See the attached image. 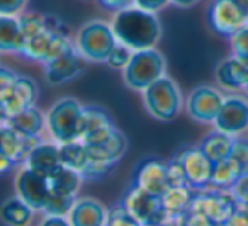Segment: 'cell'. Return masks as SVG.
<instances>
[{
	"label": "cell",
	"instance_id": "obj_21",
	"mask_svg": "<svg viewBox=\"0 0 248 226\" xmlns=\"http://www.w3.org/2000/svg\"><path fill=\"white\" fill-rule=\"evenodd\" d=\"M43 141V138H26L12 131L11 128L0 129V151L11 157L16 163H24L28 155Z\"/></svg>",
	"mask_w": 248,
	"mask_h": 226
},
{
	"label": "cell",
	"instance_id": "obj_6",
	"mask_svg": "<svg viewBox=\"0 0 248 226\" xmlns=\"http://www.w3.org/2000/svg\"><path fill=\"white\" fill-rule=\"evenodd\" d=\"M236 208L238 204L230 191H219V189L211 187L204 191H196L194 201L190 204V211L206 216L217 226H223Z\"/></svg>",
	"mask_w": 248,
	"mask_h": 226
},
{
	"label": "cell",
	"instance_id": "obj_36",
	"mask_svg": "<svg viewBox=\"0 0 248 226\" xmlns=\"http://www.w3.org/2000/svg\"><path fill=\"white\" fill-rule=\"evenodd\" d=\"M167 167H169V187H172V185H187L184 168L180 165V161L177 160L175 155L167 161Z\"/></svg>",
	"mask_w": 248,
	"mask_h": 226
},
{
	"label": "cell",
	"instance_id": "obj_14",
	"mask_svg": "<svg viewBox=\"0 0 248 226\" xmlns=\"http://www.w3.org/2000/svg\"><path fill=\"white\" fill-rule=\"evenodd\" d=\"M14 185H16V195H19L34 211L43 212L46 202H48L49 192H51L48 178L41 177L39 174L29 170V168L22 167L17 172V175H16Z\"/></svg>",
	"mask_w": 248,
	"mask_h": 226
},
{
	"label": "cell",
	"instance_id": "obj_16",
	"mask_svg": "<svg viewBox=\"0 0 248 226\" xmlns=\"http://www.w3.org/2000/svg\"><path fill=\"white\" fill-rule=\"evenodd\" d=\"M62 32H68V28H66L65 22L60 17L51 16L48 26H46L45 29H41L39 32H36V34L24 39V46H22L19 55L24 56L26 60H31V62L43 63L46 60V56H48L55 39L58 38Z\"/></svg>",
	"mask_w": 248,
	"mask_h": 226
},
{
	"label": "cell",
	"instance_id": "obj_12",
	"mask_svg": "<svg viewBox=\"0 0 248 226\" xmlns=\"http://www.w3.org/2000/svg\"><path fill=\"white\" fill-rule=\"evenodd\" d=\"M184 168L187 185L194 191H204L209 187L214 163L202 153L199 146H186L175 153Z\"/></svg>",
	"mask_w": 248,
	"mask_h": 226
},
{
	"label": "cell",
	"instance_id": "obj_11",
	"mask_svg": "<svg viewBox=\"0 0 248 226\" xmlns=\"http://www.w3.org/2000/svg\"><path fill=\"white\" fill-rule=\"evenodd\" d=\"M85 63L87 62L82 58L75 46V41H73V45H70L65 51L56 55L49 62L43 63L46 82L49 85H63V83L77 79L85 68Z\"/></svg>",
	"mask_w": 248,
	"mask_h": 226
},
{
	"label": "cell",
	"instance_id": "obj_22",
	"mask_svg": "<svg viewBox=\"0 0 248 226\" xmlns=\"http://www.w3.org/2000/svg\"><path fill=\"white\" fill-rule=\"evenodd\" d=\"M196 191L190 189L189 185H172L169 187L162 195H160V202H162V209L165 212L167 218H182L190 211V204L194 201Z\"/></svg>",
	"mask_w": 248,
	"mask_h": 226
},
{
	"label": "cell",
	"instance_id": "obj_30",
	"mask_svg": "<svg viewBox=\"0 0 248 226\" xmlns=\"http://www.w3.org/2000/svg\"><path fill=\"white\" fill-rule=\"evenodd\" d=\"M77 199L78 197H75V195H68V194H62V192L51 191L43 212H45L46 216H65L66 218L68 212L72 211Z\"/></svg>",
	"mask_w": 248,
	"mask_h": 226
},
{
	"label": "cell",
	"instance_id": "obj_5",
	"mask_svg": "<svg viewBox=\"0 0 248 226\" xmlns=\"http://www.w3.org/2000/svg\"><path fill=\"white\" fill-rule=\"evenodd\" d=\"M167 72V60L156 48L133 51V56L123 70L124 85L131 90L143 92L152 83L162 79Z\"/></svg>",
	"mask_w": 248,
	"mask_h": 226
},
{
	"label": "cell",
	"instance_id": "obj_45",
	"mask_svg": "<svg viewBox=\"0 0 248 226\" xmlns=\"http://www.w3.org/2000/svg\"><path fill=\"white\" fill-rule=\"evenodd\" d=\"M9 119H11V114H9V111L5 109V106L2 104V100H0V129L7 128Z\"/></svg>",
	"mask_w": 248,
	"mask_h": 226
},
{
	"label": "cell",
	"instance_id": "obj_29",
	"mask_svg": "<svg viewBox=\"0 0 248 226\" xmlns=\"http://www.w3.org/2000/svg\"><path fill=\"white\" fill-rule=\"evenodd\" d=\"M49 180V187L51 191L62 192V194H68V195H78L80 187L83 184V177L75 170H70L66 167H62L48 178Z\"/></svg>",
	"mask_w": 248,
	"mask_h": 226
},
{
	"label": "cell",
	"instance_id": "obj_41",
	"mask_svg": "<svg viewBox=\"0 0 248 226\" xmlns=\"http://www.w3.org/2000/svg\"><path fill=\"white\" fill-rule=\"evenodd\" d=\"M182 226H217V225H214L211 219H207L206 216L199 214V212L189 211L182 218Z\"/></svg>",
	"mask_w": 248,
	"mask_h": 226
},
{
	"label": "cell",
	"instance_id": "obj_38",
	"mask_svg": "<svg viewBox=\"0 0 248 226\" xmlns=\"http://www.w3.org/2000/svg\"><path fill=\"white\" fill-rule=\"evenodd\" d=\"M29 0H0V16H21Z\"/></svg>",
	"mask_w": 248,
	"mask_h": 226
},
{
	"label": "cell",
	"instance_id": "obj_26",
	"mask_svg": "<svg viewBox=\"0 0 248 226\" xmlns=\"http://www.w3.org/2000/svg\"><path fill=\"white\" fill-rule=\"evenodd\" d=\"M233 143H234L233 136H230L226 133H221L217 129H213L201 140V143L197 146L202 150V153L213 163H217V161H223L230 157L231 150H233Z\"/></svg>",
	"mask_w": 248,
	"mask_h": 226
},
{
	"label": "cell",
	"instance_id": "obj_48",
	"mask_svg": "<svg viewBox=\"0 0 248 226\" xmlns=\"http://www.w3.org/2000/svg\"><path fill=\"white\" fill-rule=\"evenodd\" d=\"M245 90H247V94H248V85H247V87H245Z\"/></svg>",
	"mask_w": 248,
	"mask_h": 226
},
{
	"label": "cell",
	"instance_id": "obj_28",
	"mask_svg": "<svg viewBox=\"0 0 248 226\" xmlns=\"http://www.w3.org/2000/svg\"><path fill=\"white\" fill-rule=\"evenodd\" d=\"M60 157H62L63 167L78 172L80 175L85 172L87 165H89V151H87V145L82 143L80 140L60 145Z\"/></svg>",
	"mask_w": 248,
	"mask_h": 226
},
{
	"label": "cell",
	"instance_id": "obj_9",
	"mask_svg": "<svg viewBox=\"0 0 248 226\" xmlns=\"http://www.w3.org/2000/svg\"><path fill=\"white\" fill-rule=\"evenodd\" d=\"M207 22L216 34L231 38L247 26L248 14L233 0H211L207 7Z\"/></svg>",
	"mask_w": 248,
	"mask_h": 226
},
{
	"label": "cell",
	"instance_id": "obj_25",
	"mask_svg": "<svg viewBox=\"0 0 248 226\" xmlns=\"http://www.w3.org/2000/svg\"><path fill=\"white\" fill-rule=\"evenodd\" d=\"M34 212L19 195H11L0 204V221L5 226H29L34 219Z\"/></svg>",
	"mask_w": 248,
	"mask_h": 226
},
{
	"label": "cell",
	"instance_id": "obj_39",
	"mask_svg": "<svg viewBox=\"0 0 248 226\" xmlns=\"http://www.w3.org/2000/svg\"><path fill=\"white\" fill-rule=\"evenodd\" d=\"M169 4H170V0H133V5L143 9V11L153 12V14H156V12H160L162 9H165Z\"/></svg>",
	"mask_w": 248,
	"mask_h": 226
},
{
	"label": "cell",
	"instance_id": "obj_47",
	"mask_svg": "<svg viewBox=\"0 0 248 226\" xmlns=\"http://www.w3.org/2000/svg\"><path fill=\"white\" fill-rule=\"evenodd\" d=\"M233 2H234V4L240 5V7L243 9V11L248 14V0H233Z\"/></svg>",
	"mask_w": 248,
	"mask_h": 226
},
{
	"label": "cell",
	"instance_id": "obj_1",
	"mask_svg": "<svg viewBox=\"0 0 248 226\" xmlns=\"http://www.w3.org/2000/svg\"><path fill=\"white\" fill-rule=\"evenodd\" d=\"M110 26L117 43L128 46L133 51L156 48L163 34L158 16L136 5L114 12Z\"/></svg>",
	"mask_w": 248,
	"mask_h": 226
},
{
	"label": "cell",
	"instance_id": "obj_35",
	"mask_svg": "<svg viewBox=\"0 0 248 226\" xmlns=\"http://www.w3.org/2000/svg\"><path fill=\"white\" fill-rule=\"evenodd\" d=\"M231 195L234 197L238 206H243V208H248V172H245L234 185L230 189Z\"/></svg>",
	"mask_w": 248,
	"mask_h": 226
},
{
	"label": "cell",
	"instance_id": "obj_15",
	"mask_svg": "<svg viewBox=\"0 0 248 226\" xmlns=\"http://www.w3.org/2000/svg\"><path fill=\"white\" fill-rule=\"evenodd\" d=\"M133 184L140 185L150 194L160 195L169 189V167L158 157H148L138 163L133 175Z\"/></svg>",
	"mask_w": 248,
	"mask_h": 226
},
{
	"label": "cell",
	"instance_id": "obj_3",
	"mask_svg": "<svg viewBox=\"0 0 248 226\" xmlns=\"http://www.w3.org/2000/svg\"><path fill=\"white\" fill-rule=\"evenodd\" d=\"M143 104L152 117L170 123L186 106L179 83L169 75H163L155 83L143 90Z\"/></svg>",
	"mask_w": 248,
	"mask_h": 226
},
{
	"label": "cell",
	"instance_id": "obj_20",
	"mask_svg": "<svg viewBox=\"0 0 248 226\" xmlns=\"http://www.w3.org/2000/svg\"><path fill=\"white\" fill-rule=\"evenodd\" d=\"M107 209L93 197H78L66 218L72 226H106Z\"/></svg>",
	"mask_w": 248,
	"mask_h": 226
},
{
	"label": "cell",
	"instance_id": "obj_40",
	"mask_svg": "<svg viewBox=\"0 0 248 226\" xmlns=\"http://www.w3.org/2000/svg\"><path fill=\"white\" fill-rule=\"evenodd\" d=\"M223 226H248V208L238 206Z\"/></svg>",
	"mask_w": 248,
	"mask_h": 226
},
{
	"label": "cell",
	"instance_id": "obj_37",
	"mask_svg": "<svg viewBox=\"0 0 248 226\" xmlns=\"http://www.w3.org/2000/svg\"><path fill=\"white\" fill-rule=\"evenodd\" d=\"M17 77H19L17 72H14V70L5 65H0V100L11 92V89L14 87Z\"/></svg>",
	"mask_w": 248,
	"mask_h": 226
},
{
	"label": "cell",
	"instance_id": "obj_43",
	"mask_svg": "<svg viewBox=\"0 0 248 226\" xmlns=\"http://www.w3.org/2000/svg\"><path fill=\"white\" fill-rule=\"evenodd\" d=\"M39 226H72L65 216H45Z\"/></svg>",
	"mask_w": 248,
	"mask_h": 226
},
{
	"label": "cell",
	"instance_id": "obj_19",
	"mask_svg": "<svg viewBox=\"0 0 248 226\" xmlns=\"http://www.w3.org/2000/svg\"><path fill=\"white\" fill-rule=\"evenodd\" d=\"M38 99H39L38 82L29 75H19L14 87L11 89V92L2 99V104H4L5 109L12 116V114L19 113V111L26 109V107L36 106Z\"/></svg>",
	"mask_w": 248,
	"mask_h": 226
},
{
	"label": "cell",
	"instance_id": "obj_8",
	"mask_svg": "<svg viewBox=\"0 0 248 226\" xmlns=\"http://www.w3.org/2000/svg\"><path fill=\"white\" fill-rule=\"evenodd\" d=\"M121 204L128 209L143 226L148 225H158V223L165 221L167 216L162 209V202L160 197L146 192L140 185L131 184L128 191L124 192Z\"/></svg>",
	"mask_w": 248,
	"mask_h": 226
},
{
	"label": "cell",
	"instance_id": "obj_44",
	"mask_svg": "<svg viewBox=\"0 0 248 226\" xmlns=\"http://www.w3.org/2000/svg\"><path fill=\"white\" fill-rule=\"evenodd\" d=\"M16 165L17 163H16L11 157H7L5 153L0 151V175H5V174H9V172H12V168H14Z\"/></svg>",
	"mask_w": 248,
	"mask_h": 226
},
{
	"label": "cell",
	"instance_id": "obj_34",
	"mask_svg": "<svg viewBox=\"0 0 248 226\" xmlns=\"http://www.w3.org/2000/svg\"><path fill=\"white\" fill-rule=\"evenodd\" d=\"M231 51L234 56H240L243 60H248V24L241 28L238 32H234L230 38Z\"/></svg>",
	"mask_w": 248,
	"mask_h": 226
},
{
	"label": "cell",
	"instance_id": "obj_4",
	"mask_svg": "<svg viewBox=\"0 0 248 226\" xmlns=\"http://www.w3.org/2000/svg\"><path fill=\"white\" fill-rule=\"evenodd\" d=\"M73 41L82 58L92 63H106L109 53L117 45L110 22L102 19H90L80 26Z\"/></svg>",
	"mask_w": 248,
	"mask_h": 226
},
{
	"label": "cell",
	"instance_id": "obj_23",
	"mask_svg": "<svg viewBox=\"0 0 248 226\" xmlns=\"http://www.w3.org/2000/svg\"><path fill=\"white\" fill-rule=\"evenodd\" d=\"M7 128H11L12 131L19 133L21 136L39 138L46 128L45 113L41 109H38L36 106L26 107V109L12 114L11 119H9Z\"/></svg>",
	"mask_w": 248,
	"mask_h": 226
},
{
	"label": "cell",
	"instance_id": "obj_10",
	"mask_svg": "<svg viewBox=\"0 0 248 226\" xmlns=\"http://www.w3.org/2000/svg\"><path fill=\"white\" fill-rule=\"evenodd\" d=\"M116 129V123L106 107L97 106V104L83 106L82 129H80V141L82 143L102 145L112 136Z\"/></svg>",
	"mask_w": 248,
	"mask_h": 226
},
{
	"label": "cell",
	"instance_id": "obj_27",
	"mask_svg": "<svg viewBox=\"0 0 248 226\" xmlns=\"http://www.w3.org/2000/svg\"><path fill=\"white\" fill-rule=\"evenodd\" d=\"M241 175H243V172L238 167V163L231 157H228L226 160L214 163L209 187L219 189V191H230Z\"/></svg>",
	"mask_w": 248,
	"mask_h": 226
},
{
	"label": "cell",
	"instance_id": "obj_49",
	"mask_svg": "<svg viewBox=\"0 0 248 226\" xmlns=\"http://www.w3.org/2000/svg\"><path fill=\"white\" fill-rule=\"evenodd\" d=\"M247 24H248V22H247Z\"/></svg>",
	"mask_w": 248,
	"mask_h": 226
},
{
	"label": "cell",
	"instance_id": "obj_2",
	"mask_svg": "<svg viewBox=\"0 0 248 226\" xmlns=\"http://www.w3.org/2000/svg\"><path fill=\"white\" fill-rule=\"evenodd\" d=\"M83 106L75 97H60L45 113L46 129L58 145L80 140Z\"/></svg>",
	"mask_w": 248,
	"mask_h": 226
},
{
	"label": "cell",
	"instance_id": "obj_46",
	"mask_svg": "<svg viewBox=\"0 0 248 226\" xmlns=\"http://www.w3.org/2000/svg\"><path fill=\"white\" fill-rule=\"evenodd\" d=\"M199 2L201 0H170V4H173L175 7H180V9L194 7V5H197Z\"/></svg>",
	"mask_w": 248,
	"mask_h": 226
},
{
	"label": "cell",
	"instance_id": "obj_33",
	"mask_svg": "<svg viewBox=\"0 0 248 226\" xmlns=\"http://www.w3.org/2000/svg\"><path fill=\"white\" fill-rule=\"evenodd\" d=\"M231 158L238 163L241 172H248V138H234L233 150H231Z\"/></svg>",
	"mask_w": 248,
	"mask_h": 226
},
{
	"label": "cell",
	"instance_id": "obj_31",
	"mask_svg": "<svg viewBox=\"0 0 248 226\" xmlns=\"http://www.w3.org/2000/svg\"><path fill=\"white\" fill-rule=\"evenodd\" d=\"M106 226H143V225L121 202H117V204L110 206L107 209Z\"/></svg>",
	"mask_w": 248,
	"mask_h": 226
},
{
	"label": "cell",
	"instance_id": "obj_17",
	"mask_svg": "<svg viewBox=\"0 0 248 226\" xmlns=\"http://www.w3.org/2000/svg\"><path fill=\"white\" fill-rule=\"evenodd\" d=\"M26 168L36 172L41 177L49 178L58 168H62V157H60V145L55 141L43 140L24 160Z\"/></svg>",
	"mask_w": 248,
	"mask_h": 226
},
{
	"label": "cell",
	"instance_id": "obj_24",
	"mask_svg": "<svg viewBox=\"0 0 248 226\" xmlns=\"http://www.w3.org/2000/svg\"><path fill=\"white\" fill-rule=\"evenodd\" d=\"M24 46V32L19 16H0V53L19 55Z\"/></svg>",
	"mask_w": 248,
	"mask_h": 226
},
{
	"label": "cell",
	"instance_id": "obj_32",
	"mask_svg": "<svg viewBox=\"0 0 248 226\" xmlns=\"http://www.w3.org/2000/svg\"><path fill=\"white\" fill-rule=\"evenodd\" d=\"M131 56H133V49H129L128 46L117 43V45L112 48V51L109 53L106 63L109 68L123 72V70L126 68V65L129 63V60H131Z\"/></svg>",
	"mask_w": 248,
	"mask_h": 226
},
{
	"label": "cell",
	"instance_id": "obj_18",
	"mask_svg": "<svg viewBox=\"0 0 248 226\" xmlns=\"http://www.w3.org/2000/svg\"><path fill=\"white\" fill-rule=\"evenodd\" d=\"M214 79L226 90H245L248 85V60L234 55L221 60L214 70Z\"/></svg>",
	"mask_w": 248,
	"mask_h": 226
},
{
	"label": "cell",
	"instance_id": "obj_13",
	"mask_svg": "<svg viewBox=\"0 0 248 226\" xmlns=\"http://www.w3.org/2000/svg\"><path fill=\"white\" fill-rule=\"evenodd\" d=\"M214 129L236 138L248 129V99L241 96H226L214 121Z\"/></svg>",
	"mask_w": 248,
	"mask_h": 226
},
{
	"label": "cell",
	"instance_id": "obj_7",
	"mask_svg": "<svg viewBox=\"0 0 248 226\" xmlns=\"http://www.w3.org/2000/svg\"><path fill=\"white\" fill-rule=\"evenodd\" d=\"M223 92L213 85H197L186 99V111L190 119L201 124H213L224 102Z\"/></svg>",
	"mask_w": 248,
	"mask_h": 226
},
{
	"label": "cell",
	"instance_id": "obj_42",
	"mask_svg": "<svg viewBox=\"0 0 248 226\" xmlns=\"http://www.w3.org/2000/svg\"><path fill=\"white\" fill-rule=\"evenodd\" d=\"M99 2L104 9L112 12L123 11V9H128L133 5V0H99Z\"/></svg>",
	"mask_w": 248,
	"mask_h": 226
}]
</instances>
